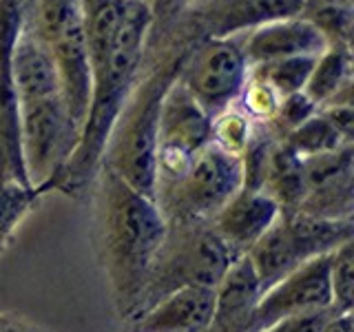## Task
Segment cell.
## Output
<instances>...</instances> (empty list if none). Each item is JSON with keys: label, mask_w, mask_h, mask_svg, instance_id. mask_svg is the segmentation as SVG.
<instances>
[{"label": "cell", "mask_w": 354, "mask_h": 332, "mask_svg": "<svg viewBox=\"0 0 354 332\" xmlns=\"http://www.w3.org/2000/svg\"><path fill=\"white\" fill-rule=\"evenodd\" d=\"M324 31L310 20H272L252 33L248 58L266 64L295 55H317L324 49Z\"/></svg>", "instance_id": "8fae6325"}, {"label": "cell", "mask_w": 354, "mask_h": 332, "mask_svg": "<svg viewBox=\"0 0 354 332\" xmlns=\"http://www.w3.org/2000/svg\"><path fill=\"white\" fill-rule=\"evenodd\" d=\"M169 91L164 80L151 82L136 104L131 107L122 127L109 138L106 166L133 191L155 202V180H158V133L164 95Z\"/></svg>", "instance_id": "5b68a950"}, {"label": "cell", "mask_w": 354, "mask_h": 332, "mask_svg": "<svg viewBox=\"0 0 354 332\" xmlns=\"http://www.w3.org/2000/svg\"><path fill=\"white\" fill-rule=\"evenodd\" d=\"M319 332H354V319L352 313H332Z\"/></svg>", "instance_id": "cb8c5ba5"}, {"label": "cell", "mask_w": 354, "mask_h": 332, "mask_svg": "<svg viewBox=\"0 0 354 332\" xmlns=\"http://www.w3.org/2000/svg\"><path fill=\"white\" fill-rule=\"evenodd\" d=\"M11 86L16 93V104L62 98L51 51L44 49L38 40L22 38L16 44L14 62H11Z\"/></svg>", "instance_id": "7c38bea8"}, {"label": "cell", "mask_w": 354, "mask_h": 332, "mask_svg": "<svg viewBox=\"0 0 354 332\" xmlns=\"http://www.w3.org/2000/svg\"><path fill=\"white\" fill-rule=\"evenodd\" d=\"M241 188V160L208 144L180 180L155 188L166 221H213Z\"/></svg>", "instance_id": "277c9868"}, {"label": "cell", "mask_w": 354, "mask_h": 332, "mask_svg": "<svg viewBox=\"0 0 354 332\" xmlns=\"http://www.w3.org/2000/svg\"><path fill=\"white\" fill-rule=\"evenodd\" d=\"M330 295L335 313H352L354 308V241L330 252Z\"/></svg>", "instance_id": "ac0fdd59"}, {"label": "cell", "mask_w": 354, "mask_h": 332, "mask_svg": "<svg viewBox=\"0 0 354 332\" xmlns=\"http://www.w3.org/2000/svg\"><path fill=\"white\" fill-rule=\"evenodd\" d=\"M0 332H42L40 328H36L33 324H27L18 317L11 315H0Z\"/></svg>", "instance_id": "d4e9b609"}, {"label": "cell", "mask_w": 354, "mask_h": 332, "mask_svg": "<svg viewBox=\"0 0 354 332\" xmlns=\"http://www.w3.org/2000/svg\"><path fill=\"white\" fill-rule=\"evenodd\" d=\"M261 293L248 255L235 259L215 286L213 317L206 332H254V315Z\"/></svg>", "instance_id": "ba28073f"}, {"label": "cell", "mask_w": 354, "mask_h": 332, "mask_svg": "<svg viewBox=\"0 0 354 332\" xmlns=\"http://www.w3.org/2000/svg\"><path fill=\"white\" fill-rule=\"evenodd\" d=\"M354 237L352 219H321L301 210H281L274 224L248 250L261 290L321 255H330Z\"/></svg>", "instance_id": "3957f363"}, {"label": "cell", "mask_w": 354, "mask_h": 332, "mask_svg": "<svg viewBox=\"0 0 354 332\" xmlns=\"http://www.w3.org/2000/svg\"><path fill=\"white\" fill-rule=\"evenodd\" d=\"M235 259L239 257L221 241L210 221H166L138 317L182 288H215Z\"/></svg>", "instance_id": "7a4b0ae2"}, {"label": "cell", "mask_w": 354, "mask_h": 332, "mask_svg": "<svg viewBox=\"0 0 354 332\" xmlns=\"http://www.w3.org/2000/svg\"><path fill=\"white\" fill-rule=\"evenodd\" d=\"M49 191H53L51 186H29L0 180V257L14 239L18 226L40 202V197Z\"/></svg>", "instance_id": "5bb4252c"}, {"label": "cell", "mask_w": 354, "mask_h": 332, "mask_svg": "<svg viewBox=\"0 0 354 332\" xmlns=\"http://www.w3.org/2000/svg\"><path fill=\"white\" fill-rule=\"evenodd\" d=\"M332 313H335V310H324V313H315V315L281 319V321H277V324H272L270 328H266L261 332H319V328L324 326V321Z\"/></svg>", "instance_id": "603a6c76"}, {"label": "cell", "mask_w": 354, "mask_h": 332, "mask_svg": "<svg viewBox=\"0 0 354 332\" xmlns=\"http://www.w3.org/2000/svg\"><path fill=\"white\" fill-rule=\"evenodd\" d=\"M317 62V55H295V58H283L274 62L261 64L259 80L268 84L277 95H290L304 91V86L310 77V71Z\"/></svg>", "instance_id": "e0dca14e"}, {"label": "cell", "mask_w": 354, "mask_h": 332, "mask_svg": "<svg viewBox=\"0 0 354 332\" xmlns=\"http://www.w3.org/2000/svg\"><path fill=\"white\" fill-rule=\"evenodd\" d=\"M261 191L274 199L281 210H295L306 195L304 160L286 142L277 144L270 151Z\"/></svg>", "instance_id": "4fadbf2b"}, {"label": "cell", "mask_w": 354, "mask_h": 332, "mask_svg": "<svg viewBox=\"0 0 354 332\" xmlns=\"http://www.w3.org/2000/svg\"><path fill=\"white\" fill-rule=\"evenodd\" d=\"M243 73H246L243 51L232 42H217L195 60L184 89L210 116L221 111L237 95L243 84Z\"/></svg>", "instance_id": "52a82bcc"}, {"label": "cell", "mask_w": 354, "mask_h": 332, "mask_svg": "<svg viewBox=\"0 0 354 332\" xmlns=\"http://www.w3.org/2000/svg\"><path fill=\"white\" fill-rule=\"evenodd\" d=\"M250 138H252V133H250L248 118L235 113V111H226V113H221L215 122H210V144H215V147L224 153L241 158V153L246 151Z\"/></svg>", "instance_id": "d6986e66"}, {"label": "cell", "mask_w": 354, "mask_h": 332, "mask_svg": "<svg viewBox=\"0 0 354 332\" xmlns=\"http://www.w3.org/2000/svg\"><path fill=\"white\" fill-rule=\"evenodd\" d=\"M317 113V104L310 100L304 91L286 95L279 107H277V118H279V124L290 133L297 127H301L306 120H310Z\"/></svg>", "instance_id": "44dd1931"}, {"label": "cell", "mask_w": 354, "mask_h": 332, "mask_svg": "<svg viewBox=\"0 0 354 332\" xmlns=\"http://www.w3.org/2000/svg\"><path fill=\"white\" fill-rule=\"evenodd\" d=\"M215 288H182L131 321L133 332H206L213 317Z\"/></svg>", "instance_id": "30bf717a"}, {"label": "cell", "mask_w": 354, "mask_h": 332, "mask_svg": "<svg viewBox=\"0 0 354 332\" xmlns=\"http://www.w3.org/2000/svg\"><path fill=\"white\" fill-rule=\"evenodd\" d=\"M348 53L341 49L328 51L324 58H317L310 77L304 86V93L319 107L341 95V89L348 86Z\"/></svg>", "instance_id": "9a60e30c"}, {"label": "cell", "mask_w": 354, "mask_h": 332, "mask_svg": "<svg viewBox=\"0 0 354 332\" xmlns=\"http://www.w3.org/2000/svg\"><path fill=\"white\" fill-rule=\"evenodd\" d=\"M272 89L257 80L248 86L246 91V109L250 116H257V118H272L277 113V107H279V100Z\"/></svg>", "instance_id": "7402d4cb"}, {"label": "cell", "mask_w": 354, "mask_h": 332, "mask_svg": "<svg viewBox=\"0 0 354 332\" xmlns=\"http://www.w3.org/2000/svg\"><path fill=\"white\" fill-rule=\"evenodd\" d=\"M286 144L301 160H308V158H315V155H324V153L346 147V144H350V140L343 138L324 116L315 113L310 120H306L301 127H297L295 131L288 133Z\"/></svg>", "instance_id": "2e32d148"}, {"label": "cell", "mask_w": 354, "mask_h": 332, "mask_svg": "<svg viewBox=\"0 0 354 332\" xmlns=\"http://www.w3.org/2000/svg\"><path fill=\"white\" fill-rule=\"evenodd\" d=\"M279 213L281 208L263 191L239 188L235 197L213 217L210 226L237 257H243L274 224Z\"/></svg>", "instance_id": "9c48e42d"}, {"label": "cell", "mask_w": 354, "mask_h": 332, "mask_svg": "<svg viewBox=\"0 0 354 332\" xmlns=\"http://www.w3.org/2000/svg\"><path fill=\"white\" fill-rule=\"evenodd\" d=\"M82 14L80 0H42L40 7V33L44 40H51L71 18Z\"/></svg>", "instance_id": "ffe728a7"}, {"label": "cell", "mask_w": 354, "mask_h": 332, "mask_svg": "<svg viewBox=\"0 0 354 332\" xmlns=\"http://www.w3.org/2000/svg\"><path fill=\"white\" fill-rule=\"evenodd\" d=\"M324 310H332L330 255L306 261L301 268L261 293L257 315H254V332L270 328L281 319L315 315Z\"/></svg>", "instance_id": "8992f818"}, {"label": "cell", "mask_w": 354, "mask_h": 332, "mask_svg": "<svg viewBox=\"0 0 354 332\" xmlns=\"http://www.w3.org/2000/svg\"><path fill=\"white\" fill-rule=\"evenodd\" d=\"M166 219L153 199L122 182L115 173H100L95 197V248L113 297L115 313L131 321L138 317L142 295Z\"/></svg>", "instance_id": "6da1fadb"}]
</instances>
